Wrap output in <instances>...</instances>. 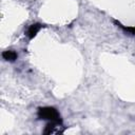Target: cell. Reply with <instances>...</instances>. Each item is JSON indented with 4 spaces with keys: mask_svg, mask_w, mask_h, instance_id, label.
<instances>
[{
    "mask_svg": "<svg viewBox=\"0 0 135 135\" xmlns=\"http://www.w3.org/2000/svg\"><path fill=\"white\" fill-rule=\"evenodd\" d=\"M38 118L47 120L49 122H62L59 112L53 107H42L38 109Z\"/></svg>",
    "mask_w": 135,
    "mask_h": 135,
    "instance_id": "cell-1",
    "label": "cell"
},
{
    "mask_svg": "<svg viewBox=\"0 0 135 135\" xmlns=\"http://www.w3.org/2000/svg\"><path fill=\"white\" fill-rule=\"evenodd\" d=\"M62 132V122H49L43 131L44 134H60Z\"/></svg>",
    "mask_w": 135,
    "mask_h": 135,
    "instance_id": "cell-2",
    "label": "cell"
},
{
    "mask_svg": "<svg viewBox=\"0 0 135 135\" xmlns=\"http://www.w3.org/2000/svg\"><path fill=\"white\" fill-rule=\"evenodd\" d=\"M42 26H43V25L40 24V23H34V24L30 25L28 28H27V31H26V36H27L30 39L34 38V37L38 34V32L42 28Z\"/></svg>",
    "mask_w": 135,
    "mask_h": 135,
    "instance_id": "cell-3",
    "label": "cell"
},
{
    "mask_svg": "<svg viewBox=\"0 0 135 135\" xmlns=\"http://www.w3.org/2000/svg\"><path fill=\"white\" fill-rule=\"evenodd\" d=\"M2 57H3V59H5L6 61H15V60L17 59L18 55H17V53H16L15 51H13V50H7V51H4V52L2 53Z\"/></svg>",
    "mask_w": 135,
    "mask_h": 135,
    "instance_id": "cell-4",
    "label": "cell"
},
{
    "mask_svg": "<svg viewBox=\"0 0 135 135\" xmlns=\"http://www.w3.org/2000/svg\"><path fill=\"white\" fill-rule=\"evenodd\" d=\"M120 26L123 28V30H126V31H128V32H130L131 34H133V35H135V26H130V27H124V26H122L121 24H120Z\"/></svg>",
    "mask_w": 135,
    "mask_h": 135,
    "instance_id": "cell-5",
    "label": "cell"
}]
</instances>
